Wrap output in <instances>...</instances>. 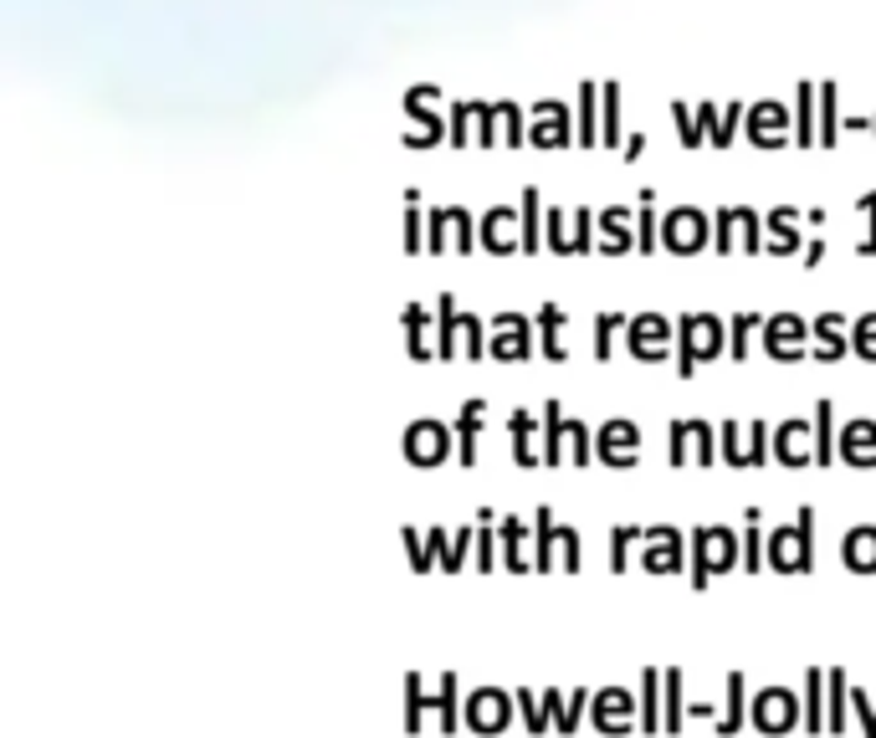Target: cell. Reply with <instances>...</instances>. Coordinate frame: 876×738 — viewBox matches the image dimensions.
Segmentation results:
<instances>
[{"mask_svg":"<svg viewBox=\"0 0 876 738\" xmlns=\"http://www.w3.org/2000/svg\"><path fill=\"white\" fill-rule=\"evenodd\" d=\"M850 712L862 718V738H876V698H872V692L850 687Z\"/></svg>","mask_w":876,"mask_h":738,"instance_id":"obj_28","label":"cell"},{"mask_svg":"<svg viewBox=\"0 0 876 738\" xmlns=\"http://www.w3.org/2000/svg\"><path fill=\"white\" fill-rule=\"evenodd\" d=\"M820 728H825V671L810 667L805 671V734L820 738Z\"/></svg>","mask_w":876,"mask_h":738,"instance_id":"obj_20","label":"cell"},{"mask_svg":"<svg viewBox=\"0 0 876 738\" xmlns=\"http://www.w3.org/2000/svg\"><path fill=\"white\" fill-rule=\"evenodd\" d=\"M774 457H779L784 467H805V462L815 457V452H805V426H784L779 431V446H774Z\"/></svg>","mask_w":876,"mask_h":738,"instance_id":"obj_23","label":"cell"},{"mask_svg":"<svg viewBox=\"0 0 876 738\" xmlns=\"http://www.w3.org/2000/svg\"><path fill=\"white\" fill-rule=\"evenodd\" d=\"M544 698H548V708H554V728H558V734H574V728H580V718H584V702L595 698V692H580V687H574V698H570V692L548 687Z\"/></svg>","mask_w":876,"mask_h":738,"instance_id":"obj_17","label":"cell"},{"mask_svg":"<svg viewBox=\"0 0 876 738\" xmlns=\"http://www.w3.org/2000/svg\"><path fill=\"white\" fill-rule=\"evenodd\" d=\"M497 538H503V564L507 569H513V575H528L533 564H528V524H523V518H503V524H497Z\"/></svg>","mask_w":876,"mask_h":738,"instance_id":"obj_15","label":"cell"},{"mask_svg":"<svg viewBox=\"0 0 876 738\" xmlns=\"http://www.w3.org/2000/svg\"><path fill=\"white\" fill-rule=\"evenodd\" d=\"M400 538H405V554H411V569L415 575H431L441 564V554H446V544H452V534L446 528H400Z\"/></svg>","mask_w":876,"mask_h":738,"instance_id":"obj_9","label":"cell"},{"mask_svg":"<svg viewBox=\"0 0 876 738\" xmlns=\"http://www.w3.org/2000/svg\"><path fill=\"white\" fill-rule=\"evenodd\" d=\"M764 442H769V436H764V426H758L754 436H748V467H758V462H769V452H764Z\"/></svg>","mask_w":876,"mask_h":738,"instance_id":"obj_34","label":"cell"},{"mask_svg":"<svg viewBox=\"0 0 876 738\" xmlns=\"http://www.w3.org/2000/svg\"><path fill=\"white\" fill-rule=\"evenodd\" d=\"M513 698H518L523 728H528L533 738H538V734H548V728H554V708H548V698H544V692H538V698H533L528 687H523V692H513Z\"/></svg>","mask_w":876,"mask_h":738,"instance_id":"obj_21","label":"cell"},{"mask_svg":"<svg viewBox=\"0 0 876 738\" xmlns=\"http://www.w3.org/2000/svg\"><path fill=\"white\" fill-rule=\"evenodd\" d=\"M477 426H482V405H466V416L456 421V442H462V452H456V457H462L466 467L477 462V452H472V442H477Z\"/></svg>","mask_w":876,"mask_h":738,"instance_id":"obj_27","label":"cell"},{"mask_svg":"<svg viewBox=\"0 0 876 738\" xmlns=\"http://www.w3.org/2000/svg\"><path fill=\"white\" fill-rule=\"evenodd\" d=\"M728 702H723V718H717V738H738V728H744L748 718V683H744V671H728Z\"/></svg>","mask_w":876,"mask_h":738,"instance_id":"obj_13","label":"cell"},{"mask_svg":"<svg viewBox=\"0 0 876 738\" xmlns=\"http://www.w3.org/2000/svg\"><path fill=\"white\" fill-rule=\"evenodd\" d=\"M687 712H692V718H717V708H713V702H692Z\"/></svg>","mask_w":876,"mask_h":738,"instance_id":"obj_36","label":"cell"},{"mask_svg":"<svg viewBox=\"0 0 876 738\" xmlns=\"http://www.w3.org/2000/svg\"><path fill=\"white\" fill-rule=\"evenodd\" d=\"M513 457H518V467H533V442H528V416L513 421Z\"/></svg>","mask_w":876,"mask_h":738,"instance_id":"obj_31","label":"cell"},{"mask_svg":"<svg viewBox=\"0 0 876 738\" xmlns=\"http://www.w3.org/2000/svg\"><path fill=\"white\" fill-rule=\"evenodd\" d=\"M840 559H846L850 575H876V528L856 524L846 538H840Z\"/></svg>","mask_w":876,"mask_h":738,"instance_id":"obj_12","label":"cell"},{"mask_svg":"<svg viewBox=\"0 0 876 738\" xmlns=\"http://www.w3.org/2000/svg\"><path fill=\"white\" fill-rule=\"evenodd\" d=\"M692 446H697V462H713V436H707V426H692Z\"/></svg>","mask_w":876,"mask_h":738,"instance_id":"obj_35","label":"cell"},{"mask_svg":"<svg viewBox=\"0 0 876 738\" xmlns=\"http://www.w3.org/2000/svg\"><path fill=\"white\" fill-rule=\"evenodd\" d=\"M662 328H666V323H656V319H646V323H641V334H636V350H641V354L662 350V344H666V334H662Z\"/></svg>","mask_w":876,"mask_h":738,"instance_id":"obj_32","label":"cell"},{"mask_svg":"<svg viewBox=\"0 0 876 738\" xmlns=\"http://www.w3.org/2000/svg\"><path fill=\"white\" fill-rule=\"evenodd\" d=\"M748 724L758 734H789L795 724H805V698H795L789 687H764L754 702H748Z\"/></svg>","mask_w":876,"mask_h":738,"instance_id":"obj_5","label":"cell"},{"mask_svg":"<svg viewBox=\"0 0 876 738\" xmlns=\"http://www.w3.org/2000/svg\"><path fill=\"white\" fill-rule=\"evenodd\" d=\"M692 590H707L717 575H728L733 564H744V534H733V528H697L692 534Z\"/></svg>","mask_w":876,"mask_h":738,"instance_id":"obj_2","label":"cell"},{"mask_svg":"<svg viewBox=\"0 0 876 738\" xmlns=\"http://www.w3.org/2000/svg\"><path fill=\"white\" fill-rule=\"evenodd\" d=\"M641 538H646V528H611V575H621Z\"/></svg>","mask_w":876,"mask_h":738,"instance_id":"obj_26","label":"cell"},{"mask_svg":"<svg viewBox=\"0 0 876 738\" xmlns=\"http://www.w3.org/2000/svg\"><path fill=\"white\" fill-rule=\"evenodd\" d=\"M477 554V528H452V544L441 554V575H462V564Z\"/></svg>","mask_w":876,"mask_h":738,"instance_id":"obj_22","label":"cell"},{"mask_svg":"<svg viewBox=\"0 0 876 738\" xmlns=\"http://www.w3.org/2000/svg\"><path fill=\"white\" fill-rule=\"evenodd\" d=\"M590 712H595V728L605 738H621L631 728H641V698H631L625 687H600L590 698Z\"/></svg>","mask_w":876,"mask_h":738,"instance_id":"obj_7","label":"cell"},{"mask_svg":"<svg viewBox=\"0 0 876 738\" xmlns=\"http://www.w3.org/2000/svg\"><path fill=\"white\" fill-rule=\"evenodd\" d=\"M850 712V683L846 671H825V734H840Z\"/></svg>","mask_w":876,"mask_h":738,"instance_id":"obj_16","label":"cell"},{"mask_svg":"<svg viewBox=\"0 0 876 738\" xmlns=\"http://www.w3.org/2000/svg\"><path fill=\"white\" fill-rule=\"evenodd\" d=\"M687 549L692 544L677 534V528L656 524V528H646V538H641V569H646V575H677L682 559H687Z\"/></svg>","mask_w":876,"mask_h":738,"instance_id":"obj_8","label":"cell"},{"mask_svg":"<svg viewBox=\"0 0 876 738\" xmlns=\"http://www.w3.org/2000/svg\"><path fill=\"white\" fill-rule=\"evenodd\" d=\"M662 677H666V734H677L692 702L682 698V671H662Z\"/></svg>","mask_w":876,"mask_h":738,"instance_id":"obj_24","label":"cell"},{"mask_svg":"<svg viewBox=\"0 0 876 738\" xmlns=\"http://www.w3.org/2000/svg\"><path fill=\"white\" fill-rule=\"evenodd\" d=\"M456 692H462L456 671H441V677H436V692H425V683L411 671V677H405V734H421L425 718L436 712V718H441V734L452 738L456 724H466V718H462V702H466V698H456Z\"/></svg>","mask_w":876,"mask_h":738,"instance_id":"obj_1","label":"cell"},{"mask_svg":"<svg viewBox=\"0 0 876 738\" xmlns=\"http://www.w3.org/2000/svg\"><path fill=\"white\" fill-rule=\"evenodd\" d=\"M600 462H611V467H631L636 462V426H605L600 431V446H595Z\"/></svg>","mask_w":876,"mask_h":738,"instance_id":"obj_14","label":"cell"},{"mask_svg":"<svg viewBox=\"0 0 876 738\" xmlns=\"http://www.w3.org/2000/svg\"><path fill=\"white\" fill-rule=\"evenodd\" d=\"M641 734H666V677L656 667L641 671Z\"/></svg>","mask_w":876,"mask_h":738,"instance_id":"obj_10","label":"cell"},{"mask_svg":"<svg viewBox=\"0 0 876 738\" xmlns=\"http://www.w3.org/2000/svg\"><path fill=\"white\" fill-rule=\"evenodd\" d=\"M717 350V323L713 319H687V364L697 354H713Z\"/></svg>","mask_w":876,"mask_h":738,"instance_id":"obj_25","label":"cell"},{"mask_svg":"<svg viewBox=\"0 0 876 738\" xmlns=\"http://www.w3.org/2000/svg\"><path fill=\"white\" fill-rule=\"evenodd\" d=\"M446 431L431 426V421H421V426L405 431V457L415 462V467H436V462H446Z\"/></svg>","mask_w":876,"mask_h":738,"instance_id":"obj_11","label":"cell"},{"mask_svg":"<svg viewBox=\"0 0 876 738\" xmlns=\"http://www.w3.org/2000/svg\"><path fill=\"white\" fill-rule=\"evenodd\" d=\"M769 569H779V575H810L815 569V508H799L795 524L769 534Z\"/></svg>","mask_w":876,"mask_h":738,"instance_id":"obj_4","label":"cell"},{"mask_svg":"<svg viewBox=\"0 0 876 738\" xmlns=\"http://www.w3.org/2000/svg\"><path fill=\"white\" fill-rule=\"evenodd\" d=\"M477 569L492 575V513L487 508L477 513Z\"/></svg>","mask_w":876,"mask_h":738,"instance_id":"obj_30","label":"cell"},{"mask_svg":"<svg viewBox=\"0 0 876 738\" xmlns=\"http://www.w3.org/2000/svg\"><path fill=\"white\" fill-rule=\"evenodd\" d=\"M769 350H774V354H795V350H799V323H795V319H779V323H774V328H769Z\"/></svg>","mask_w":876,"mask_h":738,"instance_id":"obj_29","label":"cell"},{"mask_svg":"<svg viewBox=\"0 0 876 738\" xmlns=\"http://www.w3.org/2000/svg\"><path fill=\"white\" fill-rule=\"evenodd\" d=\"M840 457L850 462V467H872L876 462V426H846V436H840Z\"/></svg>","mask_w":876,"mask_h":738,"instance_id":"obj_19","label":"cell"},{"mask_svg":"<svg viewBox=\"0 0 876 738\" xmlns=\"http://www.w3.org/2000/svg\"><path fill=\"white\" fill-rule=\"evenodd\" d=\"M836 457V442H830V405H820V442H815V462Z\"/></svg>","mask_w":876,"mask_h":738,"instance_id":"obj_33","label":"cell"},{"mask_svg":"<svg viewBox=\"0 0 876 738\" xmlns=\"http://www.w3.org/2000/svg\"><path fill=\"white\" fill-rule=\"evenodd\" d=\"M769 564V534L758 528V508L744 513V575H758Z\"/></svg>","mask_w":876,"mask_h":738,"instance_id":"obj_18","label":"cell"},{"mask_svg":"<svg viewBox=\"0 0 876 738\" xmlns=\"http://www.w3.org/2000/svg\"><path fill=\"white\" fill-rule=\"evenodd\" d=\"M580 559H584L580 534L558 528L548 508L533 513V569L538 575H580Z\"/></svg>","mask_w":876,"mask_h":738,"instance_id":"obj_3","label":"cell"},{"mask_svg":"<svg viewBox=\"0 0 876 738\" xmlns=\"http://www.w3.org/2000/svg\"><path fill=\"white\" fill-rule=\"evenodd\" d=\"M513 712H518V698H513V692H497V687H477V692L462 702V718L472 734H503V728L513 724Z\"/></svg>","mask_w":876,"mask_h":738,"instance_id":"obj_6","label":"cell"}]
</instances>
